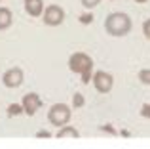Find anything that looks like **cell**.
Instances as JSON below:
<instances>
[{
	"label": "cell",
	"mask_w": 150,
	"mask_h": 149,
	"mask_svg": "<svg viewBox=\"0 0 150 149\" xmlns=\"http://www.w3.org/2000/svg\"><path fill=\"white\" fill-rule=\"evenodd\" d=\"M13 25V14L10 8L0 6V31H8Z\"/></svg>",
	"instance_id": "cell-9"
},
{
	"label": "cell",
	"mask_w": 150,
	"mask_h": 149,
	"mask_svg": "<svg viewBox=\"0 0 150 149\" xmlns=\"http://www.w3.org/2000/svg\"><path fill=\"white\" fill-rule=\"evenodd\" d=\"M0 4H2V0H0Z\"/></svg>",
	"instance_id": "cell-22"
},
{
	"label": "cell",
	"mask_w": 150,
	"mask_h": 149,
	"mask_svg": "<svg viewBox=\"0 0 150 149\" xmlns=\"http://www.w3.org/2000/svg\"><path fill=\"white\" fill-rule=\"evenodd\" d=\"M84 105H86L84 94H82V92H74L72 94V107L74 109H80V107H84Z\"/></svg>",
	"instance_id": "cell-11"
},
{
	"label": "cell",
	"mask_w": 150,
	"mask_h": 149,
	"mask_svg": "<svg viewBox=\"0 0 150 149\" xmlns=\"http://www.w3.org/2000/svg\"><path fill=\"white\" fill-rule=\"evenodd\" d=\"M93 19H95V17H93V11H91V10H88V11H84V14L78 17V21H80L82 25H91Z\"/></svg>",
	"instance_id": "cell-13"
},
{
	"label": "cell",
	"mask_w": 150,
	"mask_h": 149,
	"mask_svg": "<svg viewBox=\"0 0 150 149\" xmlns=\"http://www.w3.org/2000/svg\"><path fill=\"white\" fill-rule=\"evenodd\" d=\"M91 82H93V86H95V90L99 94H108V92H112V88H114V77H112V73L103 71V69H99V71L93 73Z\"/></svg>",
	"instance_id": "cell-5"
},
{
	"label": "cell",
	"mask_w": 150,
	"mask_h": 149,
	"mask_svg": "<svg viewBox=\"0 0 150 149\" xmlns=\"http://www.w3.org/2000/svg\"><path fill=\"white\" fill-rule=\"evenodd\" d=\"M23 6H25L27 15L30 17H42L44 14V0H23Z\"/></svg>",
	"instance_id": "cell-8"
},
{
	"label": "cell",
	"mask_w": 150,
	"mask_h": 149,
	"mask_svg": "<svg viewBox=\"0 0 150 149\" xmlns=\"http://www.w3.org/2000/svg\"><path fill=\"white\" fill-rule=\"evenodd\" d=\"M133 2H137V4H146L148 0H133Z\"/></svg>",
	"instance_id": "cell-21"
},
{
	"label": "cell",
	"mask_w": 150,
	"mask_h": 149,
	"mask_svg": "<svg viewBox=\"0 0 150 149\" xmlns=\"http://www.w3.org/2000/svg\"><path fill=\"white\" fill-rule=\"evenodd\" d=\"M143 34L146 40H150V19H144L143 21Z\"/></svg>",
	"instance_id": "cell-17"
},
{
	"label": "cell",
	"mask_w": 150,
	"mask_h": 149,
	"mask_svg": "<svg viewBox=\"0 0 150 149\" xmlns=\"http://www.w3.org/2000/svg\"><path fill=\"white\" fill-rule=\"evenodd\" d=\"M36 136H38V138H50V136H51V134H50V132H48V130H40V132H38V134H36Z\"/></svg>",
	"instance_id": "cell-20"
},
{
	"label": "cell",
	"mask_w": 150,
	"mask_h": 149,
	"mask_svg": "<svg viewBox=\"0 0 150 149\" xmlns=\"http://www.w3.org/2000/svg\"><path fill=\"white\" fill-rule=\"evenodd\" d=\"M69 69L74 74H82L89 69H93V59L91 56H88L86 52H74L69 57Z\"/></svg>",
	"instance_id": "cell-3"
},
{
	"label": "cell",
	"mask_w": 150,
	"mask_h": 149,
	"mask_svg": "<svg viewBox=\"0 0 150 149\" xmlns=\"http://www.w3.org/2000/svg\"><path fill=\"white\" fill-rule=\"evenodd\" d=\"M65 10H63L59 4H50L44 8V14H42V21L46 27H59L65 23Z\"/></svg>",
	"instance_id": "cell-4"
},
{
	"label": "cell",
	"mask_w": 150,
	"mask_h": 149,
	"mask_svg": "<svg viewBox=\"0 0 150 149\" xmlns=\"http://www.w3.org/2000/svg\"><path fill=\"white\" fill-rule=\"evenodd\" d=\"M139 115L143 117V119H148V120H150V101H148V103H143V105H141Z\"/></svg>",
	"instance_id": "cell-16"
},
{
	"label": "cell",
	"mask_w": 150,
	"mask_h": 149,
	"mask_svg": "<svg viewBox=\"0 0 150 149\" xmlns=\"http://www.w3.org/2000/svg\"><path fill=\"white\" fill-rule=\"evenodd\" d=\"M21 105H23V113H25V115H29V117L36 115V111H40V107H42L40 94H36V92L25 94L23 100H21Z\"/></svg>",
	"instance_id": "cell-7"
},
{
	"label": "cell",
	"mask_w": 150,
	"mask_h": 149,
	"mask_svg": "<svg viewBox=\"0 0 150 149\" xmlns=\"http://www.w3.org/2000/svg\"><path fill=\"white\" fill-rule=\"evenodd\" d=\"M23 82H25V73H23L21 67H11L2 74V84L10 90L19 88Z\"/></svg>",
	"instance_id": "cell-6"
},
{
	"label": "cell",
	"mask_w": 150,
	"mask_h": 149,
	"mask_svg": "<svg viewBox=\"0 0 150 149\" xmlns=\"http://www.w3.org/2000/svg\"><path fill=\"white\" fill-rule=\"evenodd\" d=\"M70 119H72V107L63 103V101L61 103H53L48 111V120H50L51 126L61 128V126H65V124H69Z\"/></svg>",
	"instance_id": "cell-2"
},
{
	"label": "cell",
	"mask_w": 150,
	"mask_h": 149,
	"mask_svg": "<svg viewBox=\"0 0 150 149\" xmlns=\"http://www.w3.org/2000/svg\"><path fill=\"white\" fill-rule=\"evenodd\" d=\"M6 111H8V117H19V115H23V105L21 103H10Z\"/></svg>",
	"instance_id": "cell-12"
},
{
	"label": "cell",
	"mask_w": 150,
	"mask_h": 149,
	"mask_svg": "<svg viewBox=\"0 0 150 149\" xmlns=\"http://www.w3.org/2000/svg\"><path fill=\"white\" fill-rule=\"evenodd\" d=\"M80 2H82V6H84L86 10H93V8L99 6L103 0H80Z\"/></svg>",
	"instance_id": "cell-15"
},
{
	"label": "cell",
	"mask_w": 150,
	"mask_h": 149,
	"mask_svg": "<svg viewBox=\"0 0 150 149\" xmlns=\"http://www.w3.org/2000/svg\"><path fill=\"white\" fill-rule=\"evenodd\" d=\"M55 136H57L59 140H61V138H80V132H78L74 126L65 124V126H61V128L57 130V134H55Z\"/></svg>",
	"instance_id": "cell-10"
},
{
	"label": "cell",
	"mask_w": 150,
	"mask_h": 149,
	"mask_svg": "<svg viewBox=\"0 0 150 149\" xmlns=\"http://www.w3.org/2000/svg\"><path fill=\"white\" fill-rule=\"evenodd\" d=\"M80 77H82V82H84V84H89V82H91V77H93V69H89V71L82 73Z\"/></svg>",
	"instance_id": "cell-18"
},
{
	"label": "cell",
	"mask_w": 150,
	"mask_h": 149,
	"mask_svg": "<svg viewBox=\"0 0 150 149\" xmlns=\"http://www.w3.org/2000/svg\"><path fill=\"white\" fill-rule=\"evenodd\" d=\"M101 132H108L110 136H116L118 134V132L112 128V124H103V126H101Z\"/></svg>",
	"instance_id": "cell-19"
},
{
	"label": "cell",
	"mask_w": 150,
	"mask_h": 149,
	"mask_svg": "<svg viewBox=\"0 0 150 149\" xmlns=\"http://www.w3.org/2000/svg\"><path fill=\"white\" fill-rule=\"evenodd\" d=\"M133 29V21L124 11H112L105 19V31L110 37H127Z\"/></svg>",
	"instance_id": "cell-1"
},
{
	"label": "cell",
	"mask_w": 150,
	"mask_h": 149,
	"mask_svg": "<svg viewBox=\"0 0 150 149\" xmlns=\"http://www.w3.org/2000/svg\"><path fill=\"white\" fill-rule=\"evenodd\" d=\"M137 78H139L144 86H150V69H141V71L137 73Z\"/></svg>",
	"instance_id": "cell-14"
}]
</instances>
